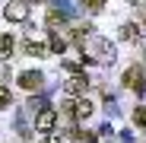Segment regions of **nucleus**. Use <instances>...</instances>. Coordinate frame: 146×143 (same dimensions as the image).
<instances>
[{"instance_id": "f257e3e1", "label": "nucleus", "mask_w": 146, "mask_h": 143, "mask_svg": "<svg viewBox=\"0 0 146 143\" xmlns=\"http://www.w3.org/2000/svg\"><path fill=\"white\" fill-rule=\"evenodd\" d=\"M3 16L10 22H26L29 19V3H26V0H10V3L3 7Z\"/></svg>"}, {"instance_id": "f03ea898", "label": "nucleus", "mask_w": 146, "mask_h": 143, "mask_svg": "<svg viewBox=\"0 0 146 143\" xmlns=\"http://www.w3.org/2000/svg\"><path fill=\"white\" fill-rule=\"evenodd\" d=\"M124 86H127V89H143V86H146V70L133 64L127 73H124Z\"/></svg>"}, {"instance_id": "7ed1b4c3", "label": "nucleus", "mask_w": 146, "mask_h": 143, "mask_svg": "<svg viewBox=\"0 0 146 143\" xmlns=\"http://www.w3.org/2000/svg\"><path fill=\"white\" fill-rule=\"evenodd\" d=\"M54 124H57V111H54V108H41V111H38V118H35V130L48 134Z\"/></svg>"}, {"instance_id": "20e7f679", "label": "nucleus", "mask_w": 146, "mask_h": 143, "mask_svg": "<svg viewBox=\"0 0 146 143\" xmlns=\"http://www.w3.org/2000/svg\"><path fill=\"white\" fill-rule=\"evenodd\" d=\"M89 51L99 57V61H114V48H111L108 41H92V45H89Z\"/></svg>"}, {"instance_id": "39448f33", "label": "nucleus", "mask_w": 146, "mask_h": 143, "mask_svg": "<svg viewBox=\"0 0 146 143\" xmlns=\"http://www.w3.org/2000/svg\"><path fill=\"white\" fill-rule=\"evenodd\" d=\"M19 86L29 89V92L32 89H41V73H38V70H26V73L19 76Z\"/></svg>"}, {"instance_id": "423d86ee", "label": "nucleus", "mask_w": 146, "mask_h": 143, "mask_svg": "<svg viewBox=\"0 0 146 143\" xmlns=\"http://www.w3.org/2000/svg\"><path fill=\"white\" fill-rule=\"evenodd\" d=\"M86 86H89V80H86L83 73H73V76L67 80V92H70V95H80V92H86Z\"/></svg>"}, {"instance_id": "0eeeda50", "label": "nucleus", "mask_w": 146, "mask_h": 143, "mask_svg": "<svg viewBox=\"0 0 146 143\" xmlns=\"http://www.w3.org/2000/svg\"><path fill=\"white\" fill-rule=\"evenodd\" d=\"M13 48H16V41H13L10 35H0V61H10Z\"/></svg>"}, {"instance_id": "6e6552de", "label": "nucleus", "mask_w": 146, "mask_h": 143, "mask_svg": "<svg viewBox=\"0 0 146 143\" xmlns=\"http://www.w3.org/2000/svg\"><path fill=\"white\" fill-rule=\"evenodd\" d=\"M26 54L41 57V54H48V48H44V45H38V41H26Z\"/></svg>"}, {"instance_id": "1a4fd4ad", "label": "nucleus", "mask_w": 146, "mask_h": 143, "mask_svg": "<svg viewBox=\"0 0 146 143\" xmlns=\"http://www.w3.org/2000/svg\"><path fill=\"white\" fill-rule=\"evenodd\" d=\"M64 48H67V38H60L57 32H51V51H57V54H64Z\"/></svg>"}, {"instance_id": "9d476101", "label": "nucleus", "mask_w": 146, "mask_h": 143, "mask_svg": "<svg viewBox=\"0 0 146 143\" xmlns=\"http://www.w3.org/2000/svg\"><path fill=\"white\" fill-rule=\"evenodd\" d=\"M121 35H124L127 41H133V38H137V26H133V22H127V26L121 29Z\"/></svg>"}, {"instance_id": "9b49d317", "label": "nucleus", "mask_w": 146, "mask_h": 143, "mask_svg": "<svg viewBox=\"0 0 146 143\" xmlns=\"http://www.w3.org/2000/svg\"><path fill=\"white\" fill-rule=\"evenodd\" d=\"M60 22H64V13H57V10L48 13V26H60Z\"/></svg>"}, {"instance_id": "f8f14e48", "label": "nucleus", "mask_w": 146, "mask_h": 143, "mask_svg": "<svg viewBox=\"0 0 146 143\" xmlns=\"http://www.w3.org/2000/svg\"><path fill=\"white\" fill-rule=\"evenodd\" d=\"M10 99H13L10 89H7V86H0V108H7V105H10Z\"/></svg>"}, {"instance_id": "ddd939ff", "label": "nucleus", "mask_w": 146, "mask_h": 143, "mask_svg": "<svg viewBox=\"0 0 146 143\" xmlns=\"http://www.w3.org/2000/svg\"><path fill=\"white\" fill-rule=\"evenodd\" d=\"M83 3H86V10H92V13H95V10H102L105 0H83Z\"/></svg>"}, {"instance_id": "4468645a", "label": "nucleus", "mask_w": 146, "mask_h": 143, "mask_svg": "<svg viewBox=\"0 0 146 143\" xmlns=\"http://www.w3.org/2000/svg\"><path fill=\"white\" fill-rule=\"evenodd\" d=\"M7 76H10V64L0 61V80H7Z\"/></svg>"}, {"instance_id": "2eb2a0df", "label": "nucleus", "mask_w": 146, "mask_h": 143, "mask_svg": "<svg viewBox=\"0 0 146 143\" xmlns=\"http://www.w3.org/2000/svg\"><path fill=\"white\" fill-rule=\"evenodd\" d=\"M48 143H64V140L60 137H48Z\"/></svg>"}, {"instance_id": "dca6fc26", "label": "nucleus", "mask_w": 146, "mask_h": 143, "mask_svg": "<svg viewBox=\"0 0 146 143\" xmlns=\"http://www.w3.org/2000/svg\"><path fill=\"white\" fill-rule=\"evenodd\" d=\"M143 19H146V3H143Z\"/></svg>"}]
</instances>
